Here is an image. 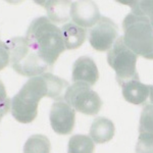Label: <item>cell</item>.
<instances>
[{"mask_svg":"<svg viewBox=\"0 0 153 153\" xmlns=\"http://www.w3.org/2000/svg\"><path fill=\"white\" fill-rule=\"evenodd\" d=\"M68 86V82L51 73L32 76L11 99L12 117L19 123L30 124L38 114V105L42 98L62 101Z\"/></svg>","mask_w":153,"mask_h":153,"instance_id":"1","label":"cell"},{"mask_svg":"<svg viewBox=\"0 0 153 153\" xmlns=\"http://www.w3.org/2000/svg\"><path fill=\"white\" fill-rule=\"evenodd\" d=\"M25 38L39 56L52 68L65 50L61 30L47 16L37 18L30 24Z\"/></svg>","mask_w":153,"mask_h":153,"instance_id":"2","label":"cell"},{"mask_svg":"<svg viewBox=\"0 0 153 153\" xmlns=\"http://www.w3.org/2000/svg\"><path fill=\"white\" fill-rule=\"evenodd\" d=\"M124 40L126 46L144 58H153L152 19L146 16L128 14L123 22Z\"/></svg>","mask_w":153,"mask_h":153,"instance_id":"3","label":"cell"},{"mask_svg":"<svg viewBox=\"0 0 153 153\" xmlns=\"http://www.w3.org/2000/svg\"><path fill=\"white\" fill-rule=\"evenodd\" d=\"M5 43L9 49V63L19 75L32 78L51 68L29 45L25 37H13Z\"/></svg>","mask_w":153,"mask_h":153,"instance_id":"4","label":"cell"},{"mask_svg":"<svg viewBox=\"0 0 153 153\" xmlns=\"http://www.w3.org/2000/svg\"><path fill=\"white\" fill-rule=\"evenodd\" d=\"M137 58L138 56L126 46L123 36L117 38L112 47L108 50L107 62L115 71L120 85L130 80H139V75L136 68Z\"/></svg>","mask_w":153,"mask_h":153,"instance_id":"5","label":"cell"},{"mask_svg":"<svg viewBox=\"0 0 153 153\" xmlns=\"http://www.w3.org/2000/svg\"><path fill=\"white\" fill-rule=\"evenodd\" d=\"M63 99L75 110L87 115L97 114L103 104L100 96L90 86L81 82L68 86Z\"/></svg>","mask_w":153,"mask_h":153,"instance_id":"6","label":"cell"},{"mask_svg":"<svg viewBox=\"0 0 153 153\" xmlns=\"http://www.w3.org/2000/svg\"><path fill=\"white\" fill-rule=\"evenodd\" d=\"M118 37L117 24L106 16H100L99 21L89 32V42L95 50L107 51L112 47Z\"/></svg>","mask_w":153,"mask_h":153,"instance_id":"7","label":"cell"},{"mask_svg":"<svg viewBox=\"0 0 153 153\" xmlns=\"http://www.w3.org/2000/svg\"><path fill=\"white\" fill-rule=\"evenodd\" d=\"M51 128L58 135H68L75 127V109L65 101H55L49 114Z\"/></svg>","mask_w":153,"mask_h":153,"instance_id":"8","label":"cell"},{"mask_svg":"<svg viewBox=\"0 0 153 153\" xmlns=\"http://www.w3.org/2000/svg\"><path fill=\"white\" fill-rule=\"evenodd\" d=\"M100 11L97 4L93 1L71 2L70 18L74 24L81 28H92L100 19Z\"/></svg>","mask_w":153,"mask_h":153,"instance_id":"9","label":"cell"},{"mask_svg":"<svg viewBox=\"0 0 153 153\" xmlns=\"http://www.w3.org/2000/svg\"><path fill=\"white\" fill-rule=\"evenodd\" d=\"M98 79V68L90 56H81L75 61L73 66V81L75 83L81 82L92 87Z\"/></svg>","mask_w":153,"mask_h":153,"instance_id":"10","label":"cell"},{"mask_svg":"<svg viewBox=\"0 0 153 153\" xmlns=\"http://www.w3.org/2000/svg\"><path fill=\"white\" fill-rule=\"evenodd\" d=\"M123 96L126 101L131 104L142 105L147 102V100L151 97L152 86L145 85L139 80H130L128 82L123 83L122 85Z\"/></svg>","mask_w":153,"mask_h":153,"instance_id":"11","label":"cell"},{"mask_svg":"<svg viewBox=\"0 0 153 153\" xmlns=\"http://www.w3.org/2000/svg\"><path fill=\"white\" fill-rule=\"evenodd\" d=\"M114 124L103 117L95 118L90 128V138L97 144H104L114 137Z\"/></svg>","mask_w":153,"mask_h":153,"instance_id":"12","label":"cell"},{"mask_svg":"<svg viewBox=\"0 0 153 153\" xmlns=\"http://www.w3.org/2000/svg\"><path fill=\"white\" fill-rule=\"evenodd\" d=\"M60 30L65 50L78 49L86 40V30L73 23L63 25Z\"/></svg>","mask_w":153,"mask_h":153,"instance_id":"13","label":"cell"},{"mask_svg":"<svg viewBox=\"0 0 153 153\" xmlns=\"http://www.w3.org/2000/svg\"><path fill=\"white\" fill-rule=\"evenodd\" d=\"M47 10L48 19L54 23H66L70 19L71 1H36Z\"/></svg>","mask_w":153,"mask_h":153,"instance_id":"14","label":"cell"},{"mask_svg":"<svg viewBox=\"0 0 153 153\" xmlns=\"http://www.w3.org/2000/svg\"><path fill=\"white\" fill-rule=\"evenodd\" d=\"M95 145L89 136L75 135L68 141V153H94Z\"/></svg>","mask_w":153,"mask_h":153,"instance_id":"15","label":"cell"},{"mask_svg":"<svg viewBox=\"0 0 153 153\" xmlns=\"http://www.w3.org/2000/svg\"><path fill=\"white\" fill-rule=\"evenodd\" d=\"M50 141L44 135H33L25 143L24 153H50Z\"/></svg>","mask_w":153,"mask_h":153,"instance_id":"16","label":"cell"},{"mask_svg":"<svg viewBox=\"0 0 153 153\" xmlns=\"http://www.w3.org/2000/svg\"><path fill=\"white\" fill-rule=\"evenodd\" d=\"M125 4H130L132 7L133 14L138 16H146L152 19V1H132L124 2Z\"/></svg>","mask_w":153,"mask_h":153,"instance_id":"17","label":"cell"},{"mask_svg":"<svg viewBox=\"0 0 153 153\" xmlns=\"http://www.w3.org/2000/svg\"><path fill=\"white\" fill-rule=\"evenodd\" d=\"M152 133H140L137 153H152Z\"/></svg>","mask_w":153,"mask_h":153,"instance_id":"18","label":"cell"},{"mask_svg":"<svg viewBox=\"0 0 153 153\" xmlns=\"http://www.w3.org/2000/svg\"><path fill=\"white\" fill-rule=\"evenodd\" d=\"M10 109V99L7 97V93L2 81L0 80V111L5 115Z\"/></svg>","mask_w":153,"mask_h":153,"instance_id":"19","label":"cell"},{"mask_svg":"<svg viewBox=\"0 0 153 153\" xmlns=\"http://www.w3.org/2000/svg\"><path fill=\"white\" fill-rule=\"evenodd\" d=\"M9 65V49L5 42L0 41V71Z\"/></svg>","mask_w":153,"mask_h":153,"instance_id":"20","label":"cell"},{"mask_svg":"<svg viewBox=\"0 0 153 153\" xmlns=\"http://www.w3.org/2000/svg\"><path fill=\"white\" fill-rule=\"evenodd\" d=\"M3 117H4V115H3V113H2L1 111H0V120H1V118Z\"/></svg>","mask_w":153,"mask_h":153,"instance_id":"21","label":"cell"}]
</instances>
